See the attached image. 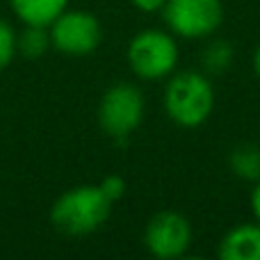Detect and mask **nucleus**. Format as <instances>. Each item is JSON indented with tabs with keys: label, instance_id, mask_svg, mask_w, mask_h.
Instances as JSON below:
<instances>
[{
	"label": "nucleus",
	"instance_id": "17",
	"mask_svg": "<svg viewBox=\"0 0 260 260\" xmlns=\"http://www.w3.org/2000/svg\"><path fill=\"white\" fill-rule=\"evenodd\" d=\"M251 62H253V71H256V76L260 78V46L256 48V53H253V59H251Z\"/></svg>",
	"mask_w": 260,
	"mask_h": 260
},
{
	"label": "nucleus",
	"instance_id": "15",
	"mask_svg": "<svg viewBox=\"0 0 260 260\" xmlns=\"http://www.w3.org/2000/svg\"><path fill=\"white\" fill-rule=\"evenodd\" d=\"M139 12H146V14H153V12H162L167 0H130Z\"/></svg>",
	"mask_w": 260,
	"mask_h": 260
},
{
	"label": "nucleus",
	"instance_id": "6",
	"mask_svg": "<svg viewBox=\"0 0 260 260\" xmlns=\"http://www.w3.org/2000/svg\"><path fill=\"white\" fill-rule=\"evenodd\" d=\"M50 44L64 55L82 57L94 53L103 39L101 21L91 12L85 9H64L53 23H50Z\"/></svg>",
	"mask_w": 260,
	"mask_h": 260
},
{
	"label": "nucleus",
	"instance_id": "7",
	"mask_svg": "<svg viewBox=\"0 0 260 260\" xmlns=\"http://www.w3.org/2000/svg\"><path fill=\"white\" fill-rule=\"evenodd\" d=\"M192 244V224L174 210H162L148 219L144 229V247L160 260H174L187 253Z\"/></svg>",
	"mask_w": 260,
	"mask_h": 260
},
{
	"label": "nucleus",
	"instance_id": "10",
	"mask_svg": "<svg viewBox=\"0 0 260 260\" xmlns=\"http://www.w3.org/2000/svg\"><path fill=\"white\" fill-rule=\"evenodd\" d=\"M229 167L242 180H249V183L260 180V146H256V144H238L229 155Z\"/></svg>",
	"mask_w": 260,
	"mask_h": 260
},
{
	"label": "nucleus",
	"instance_id": "1",
	"mask_svg": "<svg viewBox=\"0 0 260 260\" xmlns=\"http://www.w3.org/2000/svg\"><path fill=\"white\" fill-rule=\"evenodd\" d=\"M162 105L176 126L199 128L215 110V87L203 71H174L167 80Z\"/></svg>",
	"mask_w": 260,
	"mask_h": 260
},
{
	"label": "nucleus",
	"instance_id": "14",
	"mask_svg": "<svg viewBox=\"0 0 260 260\" xmlns=\"http://www.w3.org/2000/svg\"><path fill=\"white\" fill-rule=\"evenodd\" d=\"M99 187L103 189L105 197L114 203V201H119V199L126 194V180H123L121 176H117V174H110V176H105V178L101 180Z\"/></svg>",
	"mask_w": 260,
	"mask_h": 260
},
{
	"label": "nucleus",
	"instance_id": "3",
	"mask_svg": "<svg viewBox=\"0 0 260 260\" xmlns=\"http://www.w3.org/2000/svg\"><path fill=\"white\" fill-rule=\"evenodd\" d=\"M180 50L176 37L167 30H142L128 44L126 59L130 71L142 80H165L178 67Z\"/></svg>",
	"mask_w": 260,
	"mask_h": 260
},
{
	"label": "nucleus",
	"instance_id": "13",
	"mask_svg": "<svg viewBox=\"0 0 260 260\" xmlns=\"http://www.w3.org/2000/svg\"><path fill=\"white\" fill-rule=\"evenodd\" d=\"M14 57H16V30L5 18H0V71H5Z\"/></svg>",
	"mask_w": 260,
	"mask_h": 260
},
{
	"label": "nucleus",
	"instance_id": "9",
	"mask_svg": "<svg viewBox=\"0 0 260 260\" xmlns=\"http://www.w3.org/2000/svg\"><path fill=\"white\" fill-rule=\"evenodd\" d=\"M9 5L23 25L50 27V23L69 7V0H9Z\"/></svg>",
	"mask_w": 260,
	"mask_h": 260
},
{
	"label": "nucleus",
	"instance_id": "4",
	"mask_svg": "<svg viewBox=\"0 0 260 260\" xmlns=\"http://www.w3.org/2000/svg\"><path fill=\"white\" fill-rule=\"evenodd\" d=\"M144 119V96L133 82L108 87L99 103V123L114 142H126Z\"/></svg>",
	"mask_w": 260,
	"mask_h": 260
},
{
	"label": "nucleus",
	"instance_id": "11",
	"mask_svg": "<svg viewBox=\"0 0 260 260\" xmlns=\"http://www.w3.org/2000/svg\"><path fill=\"white\" fill-rule=\"evenodd\" d=\"M50 30L41 25H25L23 32H16V53L27 59H39L50 48Z\"/></svg>",
	"mask_w": 260,
	"mask_h": 260
},
{
	"label": "nucleus",
	"instance_id": "16",
	"mask_svg": "<svg viewBox=\"0 0 260 260\" xmlns=\"http://www.w3.org/2000/svg\"><path fill=\"white\" fill-rule=\"evenodd\" d=\"M251 212L260 224V180H256V185H253V189H251Z\"/></svg>",
	"mask_w": 260,
	"mask_h": 260
},
{
	"label": "nucleus",
	"instance_id": "12",
	"mask_svg": "<svg viewBox=\"0 0 260 260\" xmlns=\"http://www.w3.org/2000/svg\"><path fill=\"white\" fill-rule=\"evenodd\" d=\"M233 57H235V50L229 41L226 39H212L201 53L203 73H208V76H219V73H224L226 69H231Z\"/></svg>",
	"mask_w": 260,
	"mask_h": 260
},
{
	"label": "nucleus",
	"instance_id": "5",
	"mask_svg": "<svg viewBox=\"0 0 260 260\" xmlns=\"http://www.w3.org/2000/svg\"><path fill=\"white\" fill-rule=\"evenodd\" d=\"M162 16L174 37L208 39L224 21V5L221 0H167Z\"/></svg>",
	"mask_w": 260,
	"mask_h": 260
},
{
	"label": "nucleus",
	"instance_id": "2",
	"mask_svg": "<svg viewBox=\"0 0 260 260\" xmlns=\"http://www.w3.org/2000/svg\"><path fill=\"white\" fill-rule=\"evenodd\" d=\"M112 201L99 185H78L50 208V221L64 235H89L108 221Z\"/></svg>",
	"mask_w": 260,
	"mask_h": 260
},
{
	"label": "nucleus",
	"instance_id": "8",
	"mask_svg": "<svg viewBox=\"0 0 260 260\" xmlns=\"http://www.w3.org/2000/svg\"><path fill=\"white\" fill-rule=\"evenodd\" d=\"M221 260H260V224H238L219 240Z\"/></svg>",
	"mask_w": 260,
	"mask_h": 260
}]
</instances>
